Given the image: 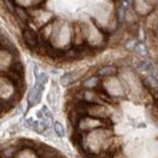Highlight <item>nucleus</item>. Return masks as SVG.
Listing matches in <instances>:
<instances>
[{
    "instance_id": "20e7f679",
    "label": "nucleus",
    "mask_w": 158,
    "mask_h": 158,
    "mask_svg": "<svg viewBox=\"0 0 158 158\" xmlns=\"http://www.w3.org/2000/svg\"><path fill=\"white\" fill-rule=\"evenodd\" d=\"M60 152L55 150L54 147H50L48 145L40 143L39 146L35 148V156L37 158H55Z\"/></svg>"
},
{
    "instance_id": "1a4fd4ad",
    "label": "nucleus",
    "mask_w": 158,
    "mask_h": 158,
    "mask_svg": "<svg viewBox=\"0 0 158 158\" xmlns=\"http://www.w3.org/2000/svg\"><path fill=\"white\" fill-rule=\"evenodd\" d=\"M118 72V68L114 67V66H106V67H102L98 71V77H111V76H114L117 74Z\"/></svg>"
},
{
    "instance_id": "7ed1b4c3",
    "label": "nucleus",
    "mask_w": 158,
    "mask_h": 158,
    "mask_svg": "<svg viewBox=\"0 0 158 158\" xmlns=\"http://www.w3.org/2000/svg\"><path fill=\"white\" fill-rule=\"evenodd\" d=\"M45 85L39 83L38 80H35V85L32 88V90L28 94V103L29 106H35L38 105L43 96V91H44Z\"/></svg>"
},
{
    "instance_id": "4468645a",
    "label": "nucleus",
    "mask_w": 158,
    "mask_h": 158,
    "mask_svg": "<svg viewBox=\"0 0 158 158\" xmlns=\"http://www.w3.org/2000/svg\"><path fill=\"white\" fill-rule=\"evenodd\" d=\"M98 84H100V80L99 77L96 76V77H91V78L86 79L83 83V86H85V88H95Z\"/></svg>"
},
{
    "instance_id": "f8f14e48",
    "label": "nucleus",
    "mask_w": 158,
    "mask_h": 158,
    "mask_svg": "<svg viewBox=\"0 0 158 158\" xmlns=\"http://www.w3.org/2000/svg\"><path fill=\"white\" fill-rule=\"evenodd\" d=\"M14 15H16L21 21H23V22H28L29 21V15L23 10V7H20V6H16V10H15V14Z\"/></svg>"
},
{
    "instance_id": "ddd939ff",
    "label": "nucleus",
    "mask_w": 158,
    "mask_h": 158,
    "mask_svg": "<svg viewBox=\"0 0 158 158\" xmlns=\"http://www.w3.org/2000/svg\"><path fill=\"white\" fill-rule=\"evenodd\" d=\"M54 131H55V134L59 136V138H63L64 135H66V130H64V128H63V125L60 123V122H54Z\"/></svg>"
},
{
    "instance_id": "dca6fc26",
    "label": "nucleus",
    "mask_w": 158,
    "mask_h": 158,
    "mask_svg": "<svg viewBox=\"0 0 158 158\" xmlns=\"http://www.w3.org/2000/svg\"><path fill=\"white\" fill-rule=\"evenodd\" d=\"M117 19H118V22H123L125 20V12L123 10V7H119L118 12H117Z\"/></svg>"
},
{
    "instance_id": "423d86ee",
    "label": "nucleus",
    "mask_w": 158,
    "mask_h": 158,
    "mask_svg": "<svg viewBox=\"0 0 158 158\" xmlns=\"http://www.w3.org/2000/svg\"><path fill=\"white\" fill-rule=\"evenodd\" d=\"M44 46H45V51H46V55H49L50 57H52V59H56V60L64 57V51H62L61 49L54 48V46H51L50 44H44Z\"/></svg>"
},
{
    "instance_id": "6e6552de",
    "label": "nucleus",
    "mask_w": 158,
    "mask_h": 158,
    "mask_svg": "<svg viewBox=\"0 0 158 158\" xmlns=\"http://www.w3.org/2000/svg\"><path fill=\"white\" fill-rule=\"evenodd\" d=\"M71 140H72V143L77 147V148H83V145H84V134L83 131L79 130V128H76L72 136H71Z\"/></svg>"
},
{
    "instance_id": "39448f33",
    "label": "nucleus",
    "mask_w": 158,
    "mask_h": 158,
    "mask_svg": "<svg viewBox=\"0 0 158 158\" xmlns=\"http://www.w3.org/2000/svg\"><path fill=\"white\" fill-rule=\"evenodd\" d=\"M86 117H88L86 113H84V112H78V111H76V110H71L69 113H68V119H69L71 124L74 127V129H76V128H79L80 120H83V119L86 118Z\"/></svg>"
},
{
    "instance_id": "6ab92c4d",
    "label": "nucleus",
    "mask_w": 158,
    "mask_h": 158,
    "mask_svg": "<svg viewBox=\"0 0 158 158\" xmlns=\"http://www.w3.org/2000/svg\"><path fill=\"white\" fill-rule=\"evenodd\" d=\"M1 112H2V110H1V107H0V113H1Z\"/></svg>"
},
{
    "instance_id": "0eeeda50",
    "label": "nucleus",
    "mask_w": 158,
    "mask_h": 158,
    "mask_svg": "<svg viewBox=\"0 0 158 158\" xmlns=\"http://www.w3.org/2000/svg\"><path fill=\"white\" fill-rule=\"evenodd\" d=\"M80 73H84V71H79V72H71V73H66V74H63L61 79H60V81H61V84L63 85V86H66V85H69L71 83H73L74 80H77V78H79L81 74Z\"/></svg>"
},
{
    "instance_id": "9d476101",
    "label": "nucleus",
    "mask_w": 158,
    "mask_h": 158,
    "mask_svg": "<svg viewBox=\"0 0 158 158\" xmlns=\"http://www.w3.org/2000/svg\"><path fill=\"white\" fill-rule=\"evenodd\" d=\"M84 57V54L80 52L78 49L74 46L72 49H69L68 51L64 52V59L68 60V61H73V60H80Z\"/></svg>"
},
{
    "instance_id": "f3484780",
    "label": "nucleus",
    "mask_w": 158,
    "mask_h": 158,
    "mask_svg": "<svg viewBox=\"0 0 158 158\" xmlns=\"http://www.w3.org/2000/svg\"><path fill=\"white\" fill-rule=\"evenodd\" d=\"M34 125H35V120H34L33 118L26 119V122H24V127H27V128H29V129H34Z\"/></svg>"
},
{
    "instance_id": "f03ea898",
    "label": "nucleus",
    "mask_w": 158,
    "mask_h": 158,
    "mask_svg": "<svg viewBox=\"0 0 158 158\" xmlns=\"http://www.w3.org/2000/svg\"><path fill=\"white\" fill-rule=\"evenodd\" d=\"M0 77L2 78H6L9 81L12 83V85L20 91L22 93L26 88V83H24V77H21L17 73L12 72V71H7V72H0Z\"/></svg>"
},
{
    "instance_id": "2eb2a0df",
    "label": "nucleus",
    "mask_w": 158,
    "mask_h": 158,
    "mask_svg": "<svg viewBox=\"0 0 158 158\" xmlns=\"http://www.w3.org/2000/svg\"><path fill=\"white\" fill-rule=\"evenodd\" d=\"M5 7L11 12V14H15V10H16V6H14L15 5V1H10V0H6L5 2Z\"/></svg>"
},
{
    "instance_id": "a211bd4d",
    "label": "nucleus",
    "mask_w": 158,
    "mask_h": 158,
    "mask_svg": "<svg viewBox=\"0 0 158 158\" xmlns=\"http://www.w3.org/2000/svg\"><path fill=\"white\" fill-rule=\"evenodd\" d=\"M99 98L101 100H103V101H106V102H110V103H111V102H113V100L111 99V96H110L106 91H105V93H102V94H99Z\"/></svg>"
},
{
    "instance_id": "f257e3e1",
    "label": "nucleus",
    "mask_w": 158,
    "mask_h": 158,
    "mask_svg": "<svg viewBox=\"0 0 158 158\" xmlns=\"http://www.w3.org/2000/svg\"><path fill=\"white\" fill-rule=\"evenodd\" d=\"M24 44L27 45L28 49L31 50H37L39 46V37L35 33V31H33L32 28H23L22 32Z\"/></svg>"
},
{
    "instance_id": "9b49d317",
    "label": "nucleus",
    "mask_w": 158,
    "mask_h": 158,
    "mask_svg": "<svg viewBox=\"0 0 158 158\" xmlns=\"http://www.w3.org/2000/svg\"><path fill=\"white\" fill-rule=\"evenodd\" d=\"M10 71L17 73L21 77H24V66L22 64V62H21L20 60H16V61H14V62L11 63Z\"/></svg>"
}]
</instances>
